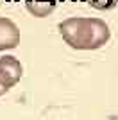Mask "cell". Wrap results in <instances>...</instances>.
I'll return each mask as SVG.
<instances>
[{"label":"cell","mask_w":118,"mask_h":120,"mask_svg":"<svg viewBox=\"0 0 118 120\" xmlns=\"http://www.w3.org/2000/svg\"><path fill=\"white\" fill-rule=\"evenodd\" d=\"M63 40L75 50H98L111 38L109 25L100 18L72 16L57 25Z\"/></svg>","instance_id":"6da1fadb"},{"label":"cell","mask_w":118,"mask_h":120,"mask_svg":"<svg viewBox=\"0 0 118 120\" xmlns=\"http://www.w3.org/2000/svg\"><path fill=\"white\" fill-rule=\"evenodd\" d=\"M20 29L11 18L0 16V52L13 50L20 45Z\"/></svg>","instance_id":"3957f363"},{"label":"cell","mask_w":118,"mask_h":120,"mask_svg":"<svg viewBox=\"0 0 118 120\" xmlns=\"http://www.w3.org/2000/svg\"><path fill=\"white\" fill-rule=\"evenodd\" d=\"M7 91H9V88H7L5 84H2V82H0V97H2V95H5Z\"/></svg>","instance_id":"8992f818"},{"label":"cell","mask_w":118,"mask_h":120,"mask_svg":"<svg viewBox=\"0 0 118 120\" xmlns=\"http://www.w3.org/2000/svg\"><path fill=\"white\" fill-rule=\"evenodd\" d=\"M84 2L97 11H109L118 5V0H84Z\"/></svg>","instance_id":"5b68a950"},{"label":"cell","mask_w":118,"mask_h":120,"mask_svg":"<svg viewBox=\"0 0 118 120\" xmlns=\"http://www.w3.org/2000/svg\"><path fill=\"white\" fill-rule=\"evenodd\" d=\"M57 0H25V7L32 16L36 18H45L55 9Z\"/></svg>","instance_id":"277c9868"},{"label":"cell","mask_w":118,"mask_h":120,"mask_svg":"<svg viewBox=\"0 0 118 120\" xmlns=\"http://www.w3.org/2000/svg\"><path fill=\"white\" fill-rule=\"evenodd\" d=\"M106 120H118V115H113V116H109V118H106Z\"/></svg>","instance_id":"52a82bcc"},{"label":"cell","mask_w":118,"mask_h":120,"mask_svg":"<svg viewBox=\"0 0 118 120\" xmlns=\"http://www.w3.org/2000/svg\"><path fill=\"white\" fill-rule=\"evenodd\" d=\"M23 75V66L15 56H2L0 57V82L7 88H13L18 84Z\"/></svg>","instance_id":"7a4b0ae2"}]
</instances>
